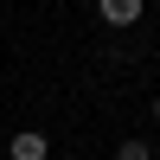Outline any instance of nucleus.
Instances as JSON below:
<instances>
[{
	"mask_svg": "<svg viewBox=\"0 0 160 160\" xmlns=\"http://www.w3.org/2000/svg\"><path fill=\"white\" fill-rule=\"evenodd\" d=\"M141 13H148V0H96V19L109 26V32H135Z\"/></svg>",
	"mask_w": 160,
	"mask_h": 160,
	"instance_id": "f257e3e1",
	"label": "nucleus"
},
{
	"mask_svg": "<svg viewBox=\"0 0 160 160\" xmlns=\"http://www.w3.org/2000/svg\"><path fill=\"white\" fill-rule=\"evenodd\" d=\"M7 160H51V135H45V128H19V135H7Z\"/></svg>",
	"mask_w": 160,
	"mask_h": 160,
	"instance_id": "f03ea898",
	"label": "nucleus"
},
{
	"mask_svg": "<svg viewBox=\"0 0 160 160\" xmlns=\"http://www.w3.org/2000/svg\"><path fill=\"white\" fill-rule=\"evenodd\" d=\"M115 160H154V148H148V141H141V135H128L122 148H115Z\"/></svg>",
	"mask_w": 160,
	"mask_h": 160,
	"instance_id": "7ed1b4c3",
	"label": "nucleus"
},
{
	"mask_svg": "<svg viewBox=\"0 0 160 160\" xmlns=\"http://www.w3.org/2000/svg\"><path fill=\"white\" fill-rule=\"evenodd\" d=\"M154 122H160V90H154Z\"/></svg>",
	"mask_w": 160,
	"mask_h": 160,
	"instance_id": "20e7f679",
	"label": "nucleus"
},
{
	"mask_svg": "<svg viewBox=\"0 0 160 160\" xmlns=\"http://www.w3.org/2000/svg\"><path fill=\"white\" fill-rule=\"evenodd\" d=\"M154 160H160V148H154Z\"/></svg>",
	"mask_w": 160,
	"mask_h": 160,
	"instance_id": "39448f33",
	"label": "nucleus"
}]
</instances>
